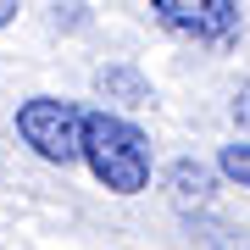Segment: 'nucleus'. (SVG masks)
<instances>
[{"instance_id":"0eeeda50","label":"nucleus","mask_w":250,"mask_h":250,"mask_svg":"<svg viewBox=\"0 0 250 250\" xmlns=\"http://www.w3.org/2000/svg\"><path fill=\"white\" fill-rule=\"evenodd\" d=\"M233 117H239V123H250V89H245L239 100H233Z\"/></svg>"},{"instance_id":"20e7f679","label":"nucleus","mask_w":250,"mask_h":250,"mask_svg":"<svg viewBox=\"0 0 250 250\" xmlns=\"http://www.w3.org/2000/svg\"><path fill=\"white\" fill-rule=\"evenodd\" d=\"M95 89L106 95V100H123V106H145V100H150V83H145L134 67H106L95 78Z\"/></svg>"},{"instance_id":"423d86ee","label":"nucleus","mask_w":250,"mask_h":250,"mask_svg":"<svg viewBox=\"0 0 250 250\" xmlns=\"http://www.w3.org/2000/svg\"><path fill=\"white\" fill-rule=\"evenodd\" d=\"M217 172H223L228 184H239V189H250V145H245V139H233V145H223V150H217Z\"/></svg>"},{"instance_id":"39448f33","label":"nucleus","mask_w":250,"mask_h":250,"mask_svg":"<svg viewBox=\"0 0 250 250\" xmlns=\"http://www.w3.org/2000/svg\"><path fill=\"white\" fill-rule=\"evenodd\" d=\"M167 184H172V200H178V206H189V200L200 206V200H206V195L217 189L211 167H200V161H178V167L167 172Z\"/></svg>"},{"instance_id":"f03ea898","label":"nucleus","mask_w":250,"mask_h":250,"mask_svg":"<svg viewBox=\"0 0 250 250\" xmlns=\"http://www.w3.org/2000/svg\"><path fill=\"white\" fill-rule=\"evenodd\" d=\"M17 139L50 167H72L83 161V106L62 95H28L17 106Z\"/></svg>"},{"instance_id":"f257e3e1","label":"nucleus","mask_w":250,"mask_h":250,"mask_svg":"<svg viewBox=\"0 0 250 250\" xmlns=\"http://www.w3.org/2000/svg\"><path fill=\"white\" fill-rule=\"evenodd\" d=\"M83 167L111 195H139V189H150L156 161H150L145 128H134L117 111H89L83 106Z\"/></svg>"},{"instance_id":"6e6552de","label":"nucleus","mask_w":250,"mask_h":250,"mask_svg":"<svg viewBox=\"0 0 250 250\" xmlns=\"http://www.w3.org/2000/svg\"><path fill=\"white\" fill-rule=\"evenodd\" d=\"M6 22H17V0H0V28Z\"/></svg>"},{"instance_id":"7ed1b4c3","label":"nucleus","mask_w":250,"mask_h":250,"mask_svg":"<svg viewBox=\"0 0 250 250\" xmlns=\"http://www.w3.org/2000/svg\"><path fill=\"white\" fill-rule=\"evenodd\" d=\"M156 22L178 39H195V45H211V50H228L245 28V11L239 0H156Z\"/></svg>"}]
</instances>
